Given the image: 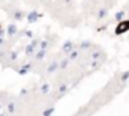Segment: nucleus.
<instances>
[{
  "label": "nucleus",
  "instance_id": "1",
  "mask_svg": "<svg viewBox=\"0 0 129 116\" xmlns=\"http://www.w3.org/2000/svg\"><path fill=\"white\" fill-rule=\"evenodd\" d=\"M129 30V20H125V21H120L119 26L116 27V35H122L125 32Z\"/></svg>",
  "mask_w": 129,
  "mask_h": 116
}]
</instances>
